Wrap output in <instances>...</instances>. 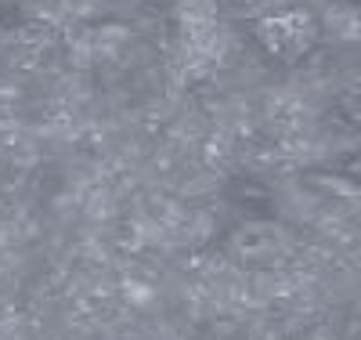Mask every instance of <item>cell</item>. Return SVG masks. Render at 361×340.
I'll use <instances>...</instances> for the list:
<instances>
[{
	"label": "cell",
	"mask_w": 361,
	"mask_h": 340,
	"mask_svg": "<svg viewBox=\"0 0 361 340\" xmlns=\"http://www.w3.org/2000/svg\"><path fill=\"white\" fill-rule=\"evenodd\" d=\"M253 37L264 54L275 61H304L318 47V18L307 8H282V11H267L257 18Z\"/></svg>",
	"instance_id": "obj_1"
}]
</instances>
